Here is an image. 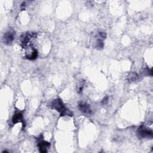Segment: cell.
Here are the masks:
<instances>
[{
	"label": "cell",
	"instance_id": "obj_1",
	"mask_svg": "<svg viewBox=\"0 0 153 153\" xmlns=\"http://www.w3.org/2000/svg\"><path fill=\"white\" fill-rule=\"evenodd\" d=\"M50 105L52 108L56 109L57 112L60 113L61 117H63L65 115H69L72 117L73 115V113L65 106L62 100L59 98L53 100L51 102Z\"/></svg>",
	"mask_w": 153,
	"mask_h": 153
},
{
	"label": "cell",
	"instance_id": "obj_4",
	"mask_svg": "<svg viewBox=\"0 0 153 153\" xmlns=\"http://www.w3.org/2000/svg\"><path fill=\"white\" fill-rule=\"evenodd\" d=\"M15 38V31L10 29L3 35V41L6 45H10L13 42Z\"/></svg>",
	"mask_w": 153,
	"mask_h": 153
},
{
	"label": "cell",
	"instance_id": "obj_9",
	"mask_svg": "<svg viewBox=\"0 0 153 153\" xmlns=\"http://www.w3.org/2000/svg\"><path fill=\"white\" fill-rule=\"evenodd\" d=\"M38 57V51L36 49H32L30 54L26 56V57L29 60H35Z\"/></svg>",
	"mask_w": 153,
	"mask_h": 153
},
{
	"label": "cell",
	"instance_id": "obj_3",
	"mask_svg": "<svg viewBox=\"0 0 153 153\" xmlns=\"http://www.w3.org/2000/svg\"><path fill=\"white\" fill-rule=\"evenodd\" d=\"M36 36V33H23L20 38L21 45L23 48H25L29 45L30 41L32 39Z\"/></svg>",
	"mask_w": 153,
	"mask_h": 153
},
{
	"label": "cell",
	"instance_id": "obj_12",
	"mask_svg": "<svg viewBox=\"0 0 153 153\" xmlns=\"http://www.w3.org/2000/svg\"><path fill=\"white\" fill-rule=\"evenodd\" d=\"M99 36L100 39H105L106 37V34L105 32H100L99 33Z\"/></svg>",
	"mask_w": 153,
	"mask_h": 153
},
{
	"label": "cell",
	"instance_id": "obj_13",
	"mask_svg": "<svg viewBox=\"0 0 153 153\" xmlns=\"http://www.w3.org/2000/svg\"><path fill=\"white\" fill-rule=\"evenodd\" d=\"M109 101V98H108V96H105L102 100L101 103L102 105H106L108 103Z\"/></svg>",
	"mask_w": 153,
	"mask_h": 153
},
{
	"label": "cell",
	"instance_id": "obj_2",
	"mask_svg": "<svg viewBox=\"0 0 153 153\" xmlns=\"http://www.w3.org/2000/svg\"><path fill=\"white\" fill-rule=\"evenodd\" d=\"M137 136L140 139H152L153 137V132L151 129L146 127L145 125H140L137 131H136Z\"/></svg>",
	"mask_w": 153,
	"mask_h": 153
},
{
	"label": "cell",
	"instance_id": "obj_6",
	"mask_svg": "<svg viewBox=\"0 0 153 153\" xmlns=\"http://www.w3.org/2000/svg\"><path fill=\"white\" fill-rule=\"evenodd\" d=\"M50 146V143L48 142L42 140V139H39V142L38 143V146L39 148V152L41 153H45L47 152V148Z\"/></svg>",
	"mask_w": 153,
	"mask_h": 153
},
{
	"label": "cell",
	"instance_id": "obj_11",
	"mask_svg": "<svg viewBox=\"0 0 153 153\" xmlns=\"http://www.w3.org/2000/svg\"><path fill=\"white\" fill-rule=\"evenodd\" d=\"M144 72L146 74V75H150L152 76V69H149V68H146L144 70Z\"/></svg>",
	"mask_w": 153,
	"mask_h": 153
},
{
	"label": "cell",
	"instance_id": "obj_10",
	"mask_svg": "<svg viewBox=\"0 0 153 153\" xmlns=\"http://www.w3.org/2000/svg\"><path fill=\"white\" fill-rule=\"evenodd\" d=\"M104 46V43H103V39H97V41H96V48L99 49V50H100V49H102L103 47Z\"/></svg>",
	"mask_w": 153,
	"mask_h": 153
},
{
	"label": "cell",
	"instance_id": "obj_7",
	"mask_svg": "<svg viewBox=\"0 0 153 153\" xmlns=\"http://www.w3.org/2000/svg\"><path fill=\"white\" fill-rule=\"evenodd\" d=\"M11 121H12V123L13 124H15L18 123H22L23 127H24L25 126V123H24V118H23V114L20 112L15 113L12 117Z\"/></svg>",
	"mask_w": 153,
	"mask_h": 153
},
{
	"label": "cell",
	"instance_id": "obj_5",
	"mask_svg": "<svg viewBox=\"0 0 153 153\" xmlns=\"http://www.w3.org/2000/svg\"><path fill=\"white\" fill-rule=\"evenodd\" d=\"M78 108L79 110L83 114L90 115L92 113V111L91 109L90 105L87 103L80 102L78 105Z\"/></svg>",
	"mask_w": 153,
	"mask_h": 153
},
{
	"label": "cell",
	"instance_id": "obj_8",
	"mask_svg": "<svg viewBox=\"0 0 153 153\" xmlns=\"http://www.w3.org/2000/svg\"><path fill=\"white\" fill-rule=\"evenodd\" d=\"M138 74L135 72H131L128 74L127 76V80L129 82H134L138 80L139 79Z\"/></svg>",
	"mask_w": 153,
	"mask_h": 153
}]
</instances>
